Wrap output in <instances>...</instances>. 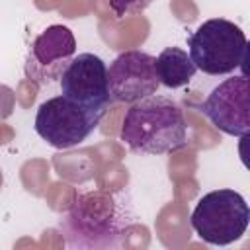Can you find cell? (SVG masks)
<instances>
[{
    "instance_id": "1",
    "label": "cell",
    "mask_w": 250,
    "mask_h": 250,
    "mask_svg": "<svg viewBox=\"0 0 250 250\" xmlns=\"http://www.w3.org/2000/svg\"><path fill=\"white\" fill-rule=\"evenodd\" d=\"M131 227L127 203L113 191L80 193L61 223L70 248H115Z\"/></svg>"
},
{
    "instance_id": "10",
    "label": "cell",
    "mask_w": 250,
    "mask_h": 250,
    "mask_svg": "<svg viewBox=\"0 0 250 250\" xmlns=\"http://www.w3.org/2000/svg\"><path fill=\"white\" fill-rule=\"evenodd\" d=\"M154 70L158 82L166 88H182L193 78L197 68L188 51L180 47H166L158 57H154Z\"/></svg>"
},
{
    "instance_id": "8",
    "label": "cell",
    "mask_w": 250,
    "mask_h": 250,
    "mask_svg": "<svg viewBox=\"0 0 250 250\" xmlns=\"http://www.w3.org/2000/svg\"><path fill=\"white\" fill-rule=\"evenodd\" d=\"M203 113L219 131L232 137H246L250 131L248 76H232L215 86L203 102Z\"/></svg>"
},
{
    "instance_id": "2",
    "label": "cell",
    "mask_w": 250,
    "mask_h": 250,
    "mask_svg": "<svg viewBox=\"0 0 250 250\" xmlns=\"http://www.w3.org/2000/svg\"><path fill=\"white\" fill-rule=\"evenodd\" d=\"M121 141L143 154L174 152L188 143L182 107L164 96H146L127 109L121 125Z\"/></svg>"
},
{
    "instance_id": "11",
    "label": "cell",
    "mask_w": 250,
    "mask_h": 250,
    "mask_svg": "<svg viewBox=\"0 0 250 250\" xmlns=\"http://www.w3.org/2000/svg\"><path fill=\"white\" fill-rule=\"evenodd\" d=\"M154 0H109V8L115 14V18H127L141 14L146 10Z\"/></svg>"
},
{
    "instance_id": "4",
    "label": "cell",
    "mask_w": 250,
    "mask_h": 250,
    "mask_svg": "<svg viewBox=\"0 0 250 250\" xmlns=\"http://www.w3.org/2000/svg\"><path fill=\"white\" fill-rule=\"evenodd\" d=\"M250 221L246 199L234 189H215L205 193L191 211L195 234L213 246H227L238 240Z\"/></svg>"
},
{
    "instance_id": "9",
    "label": "cell",
    "mask_w": 250,
    "mask_h": 250,
    "mask_svg": "<svg viewBox=\"0 0 250 250\" xmlns=\"http://www.w3.org/2000/svg\"><path fill=\"white\" fill-rule=\"evenodd\" d=\"M107 84L113 102H139L156 94L160 82L154 70V57L145 51H125L107 68Z\"/></svg>"
},
{
    "instance_id": "6",
    "label": "cell",
    "mask_w": 250,
    "mask_h": 250,
    "mask_svg": "<svg viewBox=\"0 0 250 250\" xmlns=\"http://www.w3.org/2000/svg\"><path fill=\"white\" fill-rule=\"evenodd\" d=\"M59 86L64 98L102 117L113 102L107 84V66L94 53L74 55L64 68Z\"/></svg>"
},
{
    "instance_id": "5",
    "label": "cell",
    "mask_w": 250,
    "mask_h": 250,
    "mask_svg": "<svg viewBox=\"0 0 250 250\" xmlns=\"http://www.w3.org/2000/svg\"><path fill=\"white\" fill-rule=\"evenodd\" d=\"M100 121L102 115L64 96H53L37 107L35 133L55 148H72L84 143L96 131Z\"/></svg>"
},
{
    "instance_id": "3",
    "label": "cell",
    "mask_w": 250,
    "mask_h": 250,
    "mask_svg": "<svg viewBox=\"0 0 250 250\" xmlns=\"http://www.w3.org/2000/svg\"><path fill=\"white\" fill-rule=\"evenodd\" d=\"M189 59L195 68L205 74L219 76L230 74L236 68H242L246 76V55L248 41L244 31L225 18H213L203 21L188 37Z\"/></svg>"
},
{
    "instance_id": "7",
    "label": "cell",
    "mask_w": 250,
    "mask_h": 250,
    "mask_svg": "<svg viewBox=\"0 0 250 250\" xmlns=\"http://www.w3.org/2000/svg\"><path fill=\"white\" fill-rule=\"evenodd\" d=\"M74 53V33L61 23L49 25L29 45L25 57V76L37 86H51L61 80Z\"/></svg>"
}]
</instances>
